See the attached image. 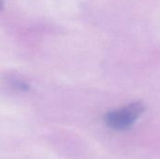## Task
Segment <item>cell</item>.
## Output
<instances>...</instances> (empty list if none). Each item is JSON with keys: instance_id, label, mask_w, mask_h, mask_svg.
I'll return each instance as SVG.
<instances>
[{"instance_id": "6da1fadb", "label": "cell", "mask_w": 160, "mask_h": 159, "mask_svg": "<svg viewBox=\"0 0 160 159\" xmlns=\"http://www.w3.org/2000/svg\"><path fill=\"white\" fill-rule=\"evenodd\" d=\"M144 105L136 101L123 108L110 112L105 117L106 125L114 130H126L131 127L137 119L142 114Z\"/></svg>"}, {"instance_id": "7a4b0ae2", "label": "cell", "mask_w": 160, "mask_h": 159, "mask_svg": "<svg viewBox=\"0 0 160 159\" xmlns=\"http://www.w3.org/2000/svg\"><path fill=\"white\" fill-rule=\"evenodd\" d=\"M10 85L16 89V90H19V91H22V92H26L29 90L30 86L28 85L27 82L22 81L21 79H15V78H12L9 82Z\"/></svg>"}, {"instance_id": "3957f363", "label": "cell", "mask_w": 160, "mask_h": 159, "mask_svg": "<svg viewBox=\"0 0 160 159\" xmlns=\"http://www.w3.org/2000/svg\"><path fill=\"white\" fill-rule=\"evenodd\" d=\"M2 7H3V0H0V9L2 8Z\"/></svg>"}]
</instances>
